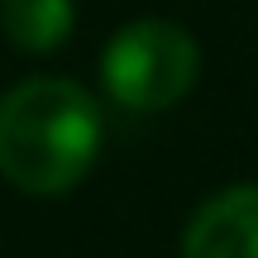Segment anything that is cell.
Wrapping results in <instances>:
<instances>
[{"mask_svg":"<svg viewBox=\"0 0 258 258\" xmlns=\"http://www.w3.org/2000/svg\"><path fill=\"white\" fill-rule=\"evenodd\" d=\"M77 24L72 0H0V29L29 57L57 53Z\"/></svg>","mask_w":258,"mask_h":258,"instance_id":"obj_4","label":"cell"},{"mask_svg":"<svg viewBox=\"0 0 258 258\" xmlns=\"http://www.w3.org/2000/svg\"><path fill=\"white\" fill-rule=\"evenodd\" d=\"M182 258H258V182L206 196L182 230Z\"/></svg>","mask_w":258,"mask_h":258,"instance_id":"obj_3","label":"cell"},{"mask_svg":"<svg viewBox=\"0 0 258 258\" xmlns=\"http://www.w3.org/2000/svg\"><path fill=\"white\" fill-rule=\"evenodd\" d=\"M201 77V43L172 19H129L101 53V86L134 115L172 110Z\"/></svg>","mask_w":258,"mask_h":258,"instance_id":"obj_2","label":"cell"},{"mask_svg":"<svg viewBox=\"0 0 258 258\" xmlns=\"http://www.w3.org/2000/svg\"><path fill=\"white\" fill-rule=\"evenodd\" d=\"M101 105L72 77H24L0 96V177L24 196H62L91 172Z\"/></svg>","mask_w":258,"mask_h":258,"instance_id":"obj_1","label":"cell"}]
</instances>
